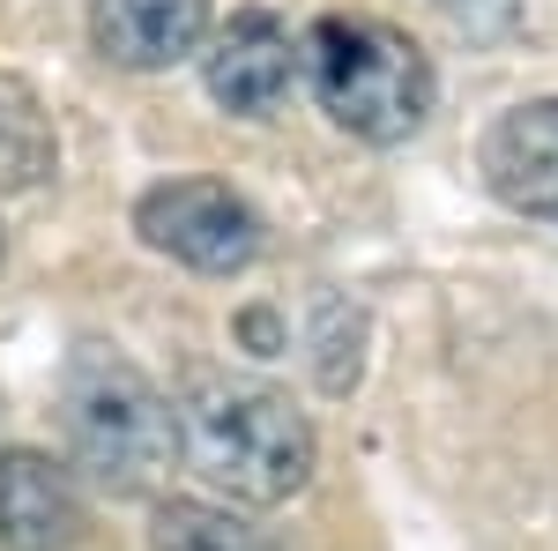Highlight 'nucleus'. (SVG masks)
I'll return each instance as SVG.
<instances>
[{
    "label": "nucleus",
    "instance_id": "5",
    "mask_svg": "<svg viewBox=\"0 0 558 551\" xmlns=\"http://www.w3.org/2000/svg\"><path fill=\"white\" fill-rule=\"evenodd\" d=\"M202 75H209V97L239 120H268L291 83H299V38L268 15V8H239L223 31L202 52Z\"/></svg>",
    "mask_w": 558,
    "mask_h": 551
},
{
    "label": "nucleus",
    "instance_id": "6",
    "mask_svg": "<svg viewBox=\"0 0 558 551\" xmlns=\"http://www.w3.org/2000/svg\"><path fill=\"white\" fill-rule=\"evenodd\" d=\"M83 529L89 507L75 469L38 455V447L0 455V551H68Z\"/></svg>",
    "mask_w": 558,
    "mask_h": 551
},
{
    "label": "nucleus",
    "instance_id": "9",
    "mask_svg": "<svg viewBox=\"0 0 558 551\" xmlns=\"http://www.w3.org/2000/svg\"><path fill=\"white\" fill-rule=\"evenodd\" d=\"M52 128H45V105L31 97V83L0 75V194H23L52 171Z\"/></svg>",
    "mask_w": 558,
    "mask_h": 551
},
{
    "label": "nucleus",
    "instance_id": "10",
    "mask_svg": "<svg viewBox=\"0 0 558 551\" xmlns=\"http://www.w3.org/2000/svg\"><path fill=\"white\" fill-rule=\"evenodd\" d=\"M157 551H291L283 537H268L254 522H239L231 507H209V500H172L157 507Z\"/></svg>",
    "mask_w": 558,
    "mask_h": 551
},
{
    "label": "nucleus",
    "instance_id": "1",
    "mask_svg": "<svg viewBox=\"0 0 558 551\" xmlns=\"http://www.w3.org/2000/svg\"><path fill=\"white\" fill-rule=\"evenodd\" d=\"M172 418L186 463L246 507H276V500L305 492L313 455H320L299 403L268 381H246V373H194Z\"/></svg>",
    "mask_w": 558,
    "mask_h": 551
},
{
    "label": "nucleus",
    "instance_id": "7",
    "mask_svg": "<svg viewBox=\"0 0 558 551\" xmlns=\"http://www.w3.org/2000/svg\"><path fill=\"white\" fill-rule=\"evenodd\" d=\"M476 165H484V187L507 209L558 224V97L499 112L492 134H484V149H476Z\"/></svg>",
    "mask_w": 558,
    "mask_h": 551
},
{
    "label": "nucleus",
    "instance_id": "4",
    "mask_svg": "<svg viewBox=\"0 0 558 551\" xmlns=\"http://www.w3.org/2000/svg\"><path fill=\"white\" fill-rule=\"evenodd\" d=\"M134 231L157 254L186 261L202 276H231L260 254V216L246 194L216 187V179H165L134 202Z\"/></svg>",
    "mask_w": 558,
    "mask_h": 551
},
{
    "label": "nucleus",
    "instance_id": "2",
    "mask_svg": "<svg viewBox=\"0 0 558 551\" xmlns=\"http://www.w3.org/2000/svg\"><path fill=\"white\" fill-rule=\"evenodd\" d=\"M60 432L89 484L105 492H157L179 463V418L165 387L142 366L112 358L105 343H83L60 373Z\"/></svg>",
    "mask_w": 558,
    "mask_h": 551
},
{
    "label": "nucleus",
    "instance_id": "8",
    "mask_svg": "<svg viewBox=\"0 0 558 551\" xmlns=\"http://www.w3.org/2000/svg\"><path fill=\"white\" fill-rule=\"evenodd\" d=\"M89 45L112 68H172L209 45V0H97L89 8Z\"/></svg>",
    "mask_w": 558,
    "mask_h": 551
},
{
    "label": "nucleus",
    "instance_id": "11",
    "mask_svg": "<svg viewBox=\"0 0 558 551\" xmlns=\"http://www.w3.org/2000/svg\"><path fill=\"white\" fill-rule=\"evenodd\" d=\"M239 336L254 343V350H276V343H283V328H276V313H246V321H239Z\"/></svg>",
    "mask_w": 558,
    "mask_h": 551
},
{
    "label": "nucleus",
    "instance_id": "3",
    "mask_svg": "<svg viewBox=\"0 0 558 551\" xmlns=\"http://www.w3.org/2000/svg\"><path fill=\"white\" fill-rule=\"evenodd\" d=\"M299 75L320 112L357 142H402L432 112V60L410 31L380 15H320L299 38Z\"/></svg>",
    "mask_w": 558,
    "mask_h": 551
}]
</instances>
